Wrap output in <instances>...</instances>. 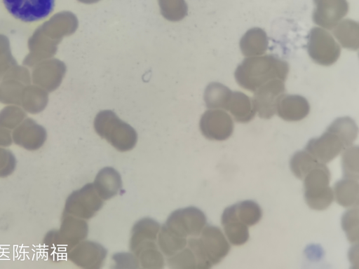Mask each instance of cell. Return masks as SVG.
<instances>
[{
  "mask_svg": "<svg viewBox=\"0 0 359 269\" xmlns=\"http://www.w3.org/2000/svg\"><path fill=\"white\" fill-rule=\"evenodd\" d=\"M288 72L287 62L276 56L266 55L245 58L237 67L234 76L241 87L255 92L271 80L285 81Z\"/></svg>",
  "mask_w": 359,
  "mask_h": 269,
  "instance_id": "6da1fadb",
  "label": "cell"
},
{
  "mask_svg": "<svg viewBox=\"0 0 359 269\" xmlns=\"http://www.w3.org/2000/svg\"><path fill=\"white\" fill-rule=\"evenodd\" d=\"M94 127L96 132L113 147L125 152L133 149L137 140L135 130L122 121L111 111H102L95 117Z\"/></svg>",
  "mask_w": 359,
  "mask_h": 269,
  "instance_id": "7a4b0ae2",
  "label": "cell"
},
{
  "mask_svg": "<svg viewBox=\"0 0 359 269\" xmlns=\"http://www.w3.org/2000/svg\"><path fill=\"white\" fill-rule=\"evenodd\" d=\"M330 172L325 164L319 163L304 177V199L315 210H324L332 202L333 191L330 187Z\"/></svg>",
  "mask_w": 359,
  "mask_h": 269,
  "instance_id": "3957f363",
  "label": "cell"
},
{
  "mask_svg": "<svg viewBox=\"0 0 359 269\" xmlns=\"http://www.w3.org/2000/svg\"><path fill=\"white\" fill-rule=\"evenodd\" d=\"M205 225L203 212L195 207H188L172 212L163 226L177 237L187 238L199 236Z\"/></svg>",
  "mask_w": 359,
  "mask_h": 269,
  "instance_id": "277c9868",
  "label": "cell"
},
{
  "mask_svg": "<svg viewBox=\"0 0 359 269\" xmlns=\"http://www.w3.org/2000/svg\"><path fill=\"white\" fill-rule=\"evenodd\" d=\"M103 200L97 193L93 183L73 191L67 198L64 214L88 220L102 208Z\"/></svg>",
  "mask_w": 359,
  "mask_h": 269,
  "instance_id": "5b68a950",
  "label": "cell"
},
{
  "mask_svg": "<svg viewBox=\"0 0 359 269\" xmlns=\"http://www.w3.org/2000/svg\"><path fill=\"white\" fill-rule=\"evenodd\" d=\"M307 50L316 63L330 66L339 57L341 48L332 35L320 27L312 28L309 34Z\"/></svg>",
  "mask_w": 359,
  "mask_h": 269,
  "instance_id": "8992f818",
  "label": "cell"
},
{
  "mask_svg": "<svg viewBox=\"0 0 359 269\" xmlns=\"http://www.w3.org/2000/svg\"><path fill=\"white\" fill-rule=\"evenodd\" d=\"M3 2L13 17L26 22L48 17L55 6V0H3Z\"/></svg>",
  "mask_w": 359,
  "mask_h": 269,
  "instance_id": "52a82bcc",
  "label": "cell"
},
{
  "mask_svg": "<svg viewBox=\"0 0 359 269\" xmlns=\"http://www.w3.org/2000/svg\"><path fill=\"white\" fill-rule=\"evenodd\" d=\"M199 235V247L212 266L219 263L229 252L230 244L219 228L205 225Z\"/></svg>",
  "mask_w": 359,
  "mask_h": 269,
  "instance_id": "ba28073f",
  "label": "cell"
},
{
  "mask_svg": "<svg viewBox=\"0 0 359 269\" xmlns=\"http://www.w3.org/2000/svg\"><path fill=\"white\" fill-rule=\"evenodd\" d=\"M231 117L221 109L206 111L201 116L200 129L208 139L224 141L231 137L233 131Z\"/></svg>",
  "mask_w": 359,
  "mask_h": 269,
  "instance_id": "9c48e42d",
  "label": "cell"
},
{
  "mask_svg": "<svg viewBox=\"0 0 359 269\" xmlns=\"http://www.w3.org/2000/svg\"><path fill=\"white\" fill-rule=\"evenodd\" d=\"M284 81L273 79L261 85L255 90L253 102L256 112L262 118H271L276 113L277 104L284 95Z\"/></svg>",
  "mask_w": 359,
  "mask_h": 269,
  "instance_id": "30bf717a",
  "label": "cell"
},
{
  "mask_svg": "<svg viewBox=\"0 0 359 269\" xmlns=\"http://www.w3.org/2000/svg\"><path fill=\"white\" fill-rule=\"evenodd\" d=\"M346 146L341 138L333 130L327 128L318 138L310 139L305 147L318 163L326 164L333 160Z\"/></svg>",
  "mask_w": 359,
  "mask_h": 269,
  "instance_id": "8fae6325",
  "label": "cell"
},
{
  "mask_svg": "<svg viewBox=\"0 0 359 269\" xmlns=\"http://www.w3.org/2000/svg\"><path fill=\"white\" fill-rule=\"evenodd\" d=\"M107 254V251L102 244L83 240L69 251L67 257L80 268L98 269L102 266Z\"/></svg>",
  "mask_w": 359,
  "mask_h": 269,
  "instance_id": "7c38bea8",
  "label": "cell"
},
{
  "mask_svg": "<svg viewBox=\"0 0 359 269\" xmlns=\"http://www.w3.org/2000/svg\"><path fill=\"white\" fill-rule=\"evenodd\" d=\"M316 8L312 18L313 22L327 29H332L348 11L346 0H313Z\"/></svg>",
  "mask_w": 359,
  "mask_h": 269,
  "instance_id": "4fadbf2b",
  "label": "cell"
},
{
  "mask_svg": "<svg viewBox=\"0 0 359 269\" xmlns=\"http://www.w3.org/2000/svg\"><path fill=\"white\" fill-rule=\"evenodd\" d=\"M57 233L69 252L87 237L88 226L84 219L63 213L60 228Z\"/></svg>",
  "mask_w": 359,
  "mask_h": 269,
  "instance_id": "5bb4252c",
  "label": "cell"
},
{
  "mask_svg": "<svg viewBox=\"0 0 359 269\" xmlns=\"http://www.w3.org/2000/svg\"><path fill=\"white\" fill-rule=\"evenodd\" d=\"M310 105L307 99L298 95H283L279 99L276 113L287 121H298L309 113Z\"/></svg>",
  "mask_w": 359,
  "mask_h": 269,
  "instance_id": "9a60e30c",
  "label": "cell"
},
{
  "mask_svg": "<svg viewBox=\"0 0 359 269\" xmlns=\"http://www.w3.org/2000/svg\"><path fill=\"white\" fill-rule=\"evenodd\" d=\"M93 184L97 193L103 200L114 197L122 188L121 177L119 172L111 167L101 169Z\"/></svg>",
  "mask_w": 359,
  "mask_h": 269,
  "instance_id": "2e32d148",
  "label": "cell"
},
{
  "mask_svg": "<svg viewBox=\"0 0 359 269\" xmlns=\"http://www.w3.org/2000/svg\"><path fill=\"white\" fill-rule=\"evenodd\" d=\"M226 110L229 111L234 120L239 123L250 121L256 113L253 99L238 91L232 92Z\"/></svg>",
  "mask_w": 359,
  "mask_h": 269,
  "instance_id": "e0dca14e",
  "label": "cell"
},
{
  "mask_svg": "<svg viewBox=\"0 0 359 269\" xmlns=\"http://www.w3.org/2000/svg\"><path fill=\"white\" fill-rule=\"evenodd\" d=\"M268 45L266 33L259 27L250 29L240 40V48L245 56L262 55L266 51Z\"/></svg>",
  "mask_w": 359,
  "mask_h": 269,
  "instance_id": "ac0fdd59",
  "label": "cell"
},
{
  "mask_svg": "<svg viewBox=\"0 0 359 269\" xmlns=\"http://www.w3.org/2000/svg\"><path fill=\"white\" fill-rule=\"evenodd\" d=\"M132 252L144 268H162L164 266L163 253L158 248L157 240L144 242Z\"/></svg>",
  "mask_w": 359,
  "mask_h": 269,
  "instance_id": "d6986e66",
  "label": "cell"
},
{
  "mask_svg": "<svg viewBox=\"0 0 359 269\" xmlns=\"http://www.w3.org/2000/svg\"><path fill=\"white\" fill-rule=\"evenodd\" d=\"M334 197L337 202L344 207L358 205L359 184L358 180L345 178L334 185Z\"/></svg>",
  "mask_w": 359,
  "mask_h": 269,
  "instance_id": "ffe728a7",
  "label": "cell"
},
{
  "mask_svg": "<svg viewBox=\"0 0 359 269\" xmlns=\"http://www.w3.org/2000/svg\"><path fill=\"white\" fill-rule=\"evenodd\" d=\"M160 228V224L151 218H143L137 221L131 231L130 251L144 242L157 240Z\"/></svg>",
  "mask_w": 359,
  "mask_h": 269,
  "instance_id": "44dd1931",
  "label": "cell"
},
{
  "mask_svg": "<svg viewBox=\"0 0 359 269\" xmlns=\"http://www.w3.org/2000/svg\"><path fill=\"white\" fill-rule=\"evenodd\" d=\"M225 209L235 219L248 226L257 224L262 216L260 206L250 200L239 202L226 207Z\"/></svg>",
  "mask_w": 359,
  "mask_h": 269,
  "instance_id": "7402d4cb",
  "label": "cell"
},
{
  "mask_svg": "<svg viewBox=\"0 0 359 269\" xmlns=\"http://www.w3.org/2000/svg\"><path fill=\"white\" fill-rule=\"evenodd\" d=\"M332 32L341 45L353 50L359 47V26L356 21L345 19L339 22L333 28Z\"/></svg>",
  "mask_w": 359,
  "mask_h": 269,
  "instance_id": "603a6c76",
  "label": "cell"
},
{
  "mask_svg": "<svg viewBox=\"0 0 359 269\" xmlns=\"http://www.w3.org/2000/svg\"><path fill=\"white\" fill-rule=\"evenodd\" d=\"M221 223L228 240L232 244L240 246L248 240V226L235 219L226 209L222 213Z\"/></svg>",
  "mask_w": 359,
  "mask_h": 269,
  "instance_id": "cb8c5ba5",
  "label": "cell"
},
{
  "mask_svg": "<svg viewBox=\"0 0 359 269\" xmlns=\"http://www.w3.org/2000/svg\"><path fill=\"white\" fill-rule=\"evenodd\" d=\"M232 91L222 83H210L204 93V99L208 108L226 109Z\"/></svg>",
  "mask_w": 359,
  "mask_h": 269,
  "instance_id": "d4e9b609",
  "label": "cell"
},
{
  "mask_svg": "<svg viewBox=\"0 0 359 269\" xmlns=\"http://www.w3.org/2000/svg\"><path fill=\"white\" fill-rule=\"evenodd\" d=\"M335 132L343 140L346 148L352 145L358 136V126L350 117L335 119L328 127Z\"/></svg>",
  "mask_w": 359,
  "mask_h": 269,
  "instance_id": "484cf974",
  "label": "cell"
},
{
  "mask_svg": "<svg viewBox=\"0 0 359 269\" xmlns=\"http://www.w3.org/2000/svg\"><path fill=\"white\" fill-rule=\"evenodd\" d=\"M319 163L306 151H298L290 158V167L295 177L303 180L306 175Z\"/></svg>",
  "mask_w": 359,
  "mask_h": 269,
  "instance_id": "4316f807",
  "label": "cell"
},
{
  "mask_svg": "<svg viewBox=\"0 0 359 269\" xmlns=\"http://www.w3.org/2000/svg\"><path fill=\"white\" fill-rule=\"evenodd\" d=\"M358 146H350L343 150L341 167L344 178L358 180Z\"/></svg>",
  "mask_w": 359,
  "mask_h": 269,
  "instance_id": "83f0119b",
  "label": "cell"
},
{
  "mask_svg": "<svg viewBox=\"0 0 359 269\" xmlns=\"http://www.w3.org/2000/svg\"><path fill=\"white\" fill-rule=\"evenodd\" d=\"M44 247L50 258L55 261L62 260L68 251L60 240L57 230L49 231L44 238Z\"/></svg>",
  "mask_w": 359,
  "mask_h": 269,
  "instance_id": "f1b7e54d",
  "label": "cell"
},
{
  "mask_svg": "<svg viewBox=\"0 0 359 269\" xmlns=\"http://www.w3.org/2000/svg\"><path fill=\"white\" fill-rule=\"evenodd\" d=\"M358 207H353L346 212L341 218V227L347 239L351 243L358 242Z\"/></svg>",
  "mask_w": 359,
  "mask_h": 269,
  "instance_id": "f546056e",
  "label": "cell"
},
{
  "mask_svg": "<svg viewBox=\"0 0 359 269\" xmlns=\"http://www.w3.org/2000/svg\"><path fill=\"white\" fill-rule=\"evenodd\" d=\"M158 2L162 15L169 20H180L187 15V6L184 0H158Z\"/></svg>",
  "mask_w": 359,
  "mask_h": 269,
  "instance_id": "4dcf8cb0",
  "label": "cell"
},
{
  "mask_svg": "<svg viewBox=\"0 0 359 269\" xmlns=\"http://www.w3.org/2000/svg\"><path fill=\"white\" fill-rule=\"evenodd\" d=\"M168 266L171 268H196L197 263L193 251L187 245L173 256L167 258Z\"/></svg>",
  "mask_w": 359,
  "mask_h": 269,
  "instance_id": "1f68e13d",
  "label": "cell"
},
{
  "mask_svg": "<svg viewBox=\"0 0 359 269\" xmlns=\"http://www.w3.org/2000/svg\"><path fill=\"white\" fill-rule=\"evenodd\" d=\"M16 167V159L13 153L0 148V177L11 174Z\"/></svg>",
  "mask_w": 359,
  "mask_h": 269,
  "instance_id": "d6a6232c",
  "label": "cell"
},
{
  "mask_svg": "<svg viewBox=\"0 0 359 269\" xmlns=\"http://www.w3.org/2000/svg\"><path fill=\"white\" fill-rule=\"evenodd\" d=\"M98 1H100V0H83V2L88 3V4H91V3L97 2Z\"/></svg>",
  "mask_w": 359,
  "mask_h": 269,
  "instance_id": "836d02e7",
  "label": "cell"
}]
</instances>
